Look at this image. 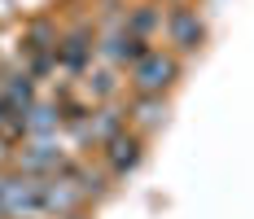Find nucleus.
Wrapping results in <instances>:
<instances>
[{"mask_svg": "<svg viewBox=\"0 0 254 219\" xmlns=\"http://www.w3.org/2000/svg\"><path fill=\"white\" fill-rule=\"evenodd\" d=\"M180 57L176 53H162V49H149L136 66H131V88H136V97H162L171 83L180 79Z\"/></svg>", "mask_w": 254, "mask_h": 219, "instance_id": "1", "label": "nucleus"}, {"mask_svg": "<svg viewBox=\"0 0 254 219\" xmlns=\"http://www.w3.org/2000/svg\"><path fill=\"white\" fill-rule=\"evenodd\" d=\"M162 26H167V40L176 44V53H197L206 40V22L197 18V9H171L167 18H162Z\"/></svg>", "mask_w": 254, "mask_h": 219, "instance_id": "2", "label": "nucleus"}, {"mask_svg": "<svg viewBox=\"0 0 254 219\" xmlns=\"http://www.w3.org/2000/svg\"><path fill=\"white\" fill-rule=\"evenodd\" d=\"M140 158H145V141H140L136 132H119L114 141H105V171H110L114 180L131 175V171L140 167Z\"/></svg>", "mask_w": 254, "mask_h": 219, "instance_id": "3", "label": "nucleus"}, {"mask_svg": "<svg viewBox=\"0 0 254 219\" xmlns=\"http://www.w3.org/2000/svg\"><path fill=\"white\" fill-rule=\"evenodd\" d=\"M92 62V35L88 31H70L66 40H57V66L70 74H83Z\"/></svg>", "mask_w": 254, "mask_h": 219, "instance_id": "4", "label": "nucleus"}, {"mask_svg": "<svg viewBox=\"0 0 254 219\" xmlns=\"http://www.w3.org/2000/svg\"><path fill=\"white\" fill-rule=\"evenodd\" d=\"M101 53L114 62V66H136V62L149 53V40H140V35H131V31H114V35L101 44Z\"/></svg>", "mask_w": 254, "mask_h": 219, "instance_id": "5", "label": "nucleus"}, {"mask_svg": "<svg viewBox=\"0 0 254 219\" xmlns=\"http://www.w3.org/2000/svg\"><path fill=\"white\" fill-rule=\"evenodd\" d=\"M79 141H92V145H105V141H114L119 132H123V114L119 110H97V119H83L75 123Z\"/></svg>", "mask_w": 254, "mask_h": 219, "instance_id": "6", "label": "nucleus"}, {"mask_svg": "<svg viewBox=\"0 0 254 219\" xmlns=\"http://www.w3.org/2000/svg\"><path fill=\"white\" fill-rule=\"evenodd\" d=\"M62 167H66V158H62L53 145H44V141L22 153V171L31 175V180H49V175H57Z\"/></svg>", "mask_w": 254, "mask_h": 219, "instance_id": "7", "label": "nucleus"}, {"mask_svg": "<svg viewBox=\"0 0 254 219\" xmlns=\"http://www.w3.org/2000/svg\"><path fill=\"white\" fill-rule=\"evenodd\" d=\"M158 26H162V9H153V4H136V9H127V26H123V31L140 35V40H149Z\"/></svg>", "mask_w": 254, "mask_h": 219, "instance_id": "8", "label": "nucleus"}, {"mask_svg": "<svg viewBox=\"0 0 254 219\" xmlns=\"http://www.w3.org/2000/svg\"><path fill=\"white\" fill-rule=\"evenodd\" d=\"M131 119L140 123V127H158V123L167 119V101H162V97H136Z\"/></svg>", "mask_w": 254, "mask_h": 219, "instance_id": "9", "label": "nucleus"}, {"mask_svg": "<svg viewBox=\"0 0 254 219\" xmlns=\"http://www.w3.org/2000/svg\"><path fill=\"white\" fill-rule=\"evenodd\" d=\"M88 88H92L97 97H110V92L119 88V79H114V74H110V71H101V74H92V79H88Z\"/></svg>", "mask_w": 254, "mask_h": 219, "instance_id": "10", "label": "nucleus"}, {"mask_svg": "<svg viewBox=\"0 0 254 219\" xmlns=\"http://www.w3.org/2000/svg\"><path fill=\"white\" fill-rule=\"evenodd\" d=\"M0 162H9V145L4 141H0Z\"/></svg>", "mask_w": 254, "mask_h": 219, "instance_id": "11", "label": "nucleus"}]
</instances>
